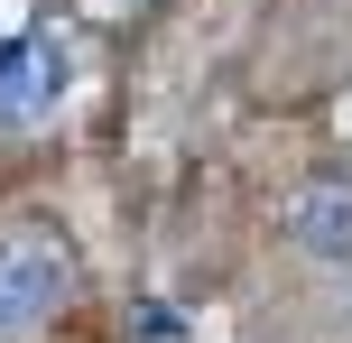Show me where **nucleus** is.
I'll return each instance as SVG.
<instances>
[{
  "label": "nucleus",
  "instance_id": "obj_1",
  "mask_svg": "<svg viewBox=\"0 0 352 343\" xmlns=\"http://www.w3.org/2000/svg\"><path fill=\"white\" fill-rule=\"evenodd\" d=\"M74 297V251L56 223H0V343L47 325Z\"/></svg>",
  "mask_w": 352,
  "mask_h": 343
},
{
  "label": "nucleus",
  "instance_id": "obj_2",
  "mask_svg": "<svg viewBox=\"0 0 352 343\" xmlns=\"http://www.w3.org/2000/svg\"><path fill=\"white\" fill-rule=\"evenodd\" d=\"M65 93H74V47L56 28H10L0 37V130L47 121Z\"/></svg>",
  "mask_w": 352,
  "mask_h": 343
},
{
  "label": "nucleus",
  "instance_id": "obj_3",
  "mask_svg": "<svg viewBox=\"0 0 352 343\" xmlns=\"http://www.w3.org/2000/svg\"><path fill=\"white\" fill-rule=\"evenodd\" d=\"M287 241H297V251H316V260H352V186H297V195H287Z\"/></svg>",
  "mask_w": 352,
  "mask_h": 343
}]
</instances>
